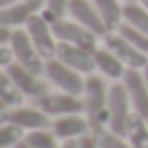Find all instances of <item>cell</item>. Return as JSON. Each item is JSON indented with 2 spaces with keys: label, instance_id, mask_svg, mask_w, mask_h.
Segmentation results:
<instances>
[{
  "label": "cell",
  "instance_id": "1",
  "mask_svg": "<svg viewBox=\"0 0 148 148\" xmlns=\"http://www.w3.org/2000/svg\"><path fill=\"white\" fill-rule=\"evenodd\" d=\"M107 100H109V87L105 85L102 74H87L83 89L85 116L92 124V135L107 129Z\"/></svg>",
  "mask_w": 148,
  "mask_h": 148
},
{
  "label": "cell",
  "instance_id": "2",
  "mask_svg": "<svg viewBox=\"0 0 148 148\" xmlns=\"http://www.w3.org/2000/svg\"><path fill=\"white\" fill-rule=\"evenodd\" d=\"M133 113L135 111H133V105H131L124 83L122 81L113 83L109 87V100H107V129L118 135H126Z\"/></svg>",
  "mask_w": 148,
  "mask_h": 148
},
{
  "label": "cell",
  "instance_id": "3",
  "mask_svg": "<svg viewBox=\"0 0 148 148\" xmlns=\"http://www.w3.org/2000/svg\"><path fill=\"white\" fill-rule=\"evenodd\" d=\"M44 74H46V81L50 85H55L59 92L74 94V96H83L85 76H83V74H79L76 70H72L70 65H65L63 61H59L57 57L46 61Z\"/></svg>",
  "mask_w": 148,
  "mask_h": 148
},
{
  "label": "cell",
  "instance_id": "4",
  "mask_svg": "<svg viewBox=\"0 0 148 148\" xmlns=\"http://www.w3.org/2000/svg\"><path fill=\"white\" fill-rule=\"evenodd\" d=\"M11 48H13L15 55V63H20L22 68H26L28 72L33 74H44V68H46V59L39 55V50L35 48L33 39L28 37L26 28H15L13 37H11Z\"/></svg>",
  "mask_w": 148,
  "mask_h": 148
},
{
  "label": "cell",
  "instance_id": "5",
  "mask_svg": "<svg viewBox=\"0 0 148 148\" xmlns=\"http://www.w3.org/2000/svg\"><path fill=\"white\" fill-rule=\"evenodd\" d=\"M52 31H55V37L63 44L87 48V50H92V52H96V48H98V35L92 33L89 28H85L83 24H79L76 20L61 18V20H57V22L52 24Z\"/></svg>",
  "mask_w": 148,
  "mask_h": 148
},
{
  "label": "cell",
  "instance_id": "6",
  "mask_svg": "<svg viewBox=\"0 0 148 148\" xmlns=\"http://www.w3.org/2000/svg\"><path fill=\"white\" fill-rule=\"evenodd\" d=\"M26 33L33 39L35 48L39 50V55L44 59H55L57 57V48H59V39L55 37V31H52V24L44 20L42 13H33L31 20L26 22Z\"/></svg>",
  "mask_w": 148,
  "mask_h": 148
},
{
  "label": "cell",
  "instance_id": "7",
  "mask_svg": "<svg viewBox=\"0 0 148 148\" xmlns=\"http://www.w3.org/2000/svg\"><path fill=\"white\" fill-rule=\"evenodd\" d=\"M2 122H11L18 124L20 129H24L26 133L31 131H39V129H52V120L46 111H42L39 107H13V109H2Z\"/></svg>",
  "mask_w": 148,
  "mask_h": 148
},
{
  "label": "cell",
  "instance_id": "8",
  "mask_svg": "<svg viewBox=\"0 0 148 148\" xmlns=\"http://www.w3.org/2000/svg\"><path fill=\"white\" fill-rule=\"evenodd\" d=\"M35 105L42 111H46L50 118H61L70 113H85V102L83 96H74L65 92H50L44 98L35 100Z\"/></svg>",
  "mask_w": 148,
  "mask_h": 148
},
{
  "label": "cell",
  "instance_id": "9",
  "mask_svg": "<svg viewBox=\"0 0 148 148\" xmlns=\"http://www.w3.org/2000/svg\"><path fill=\"white\" fill-rule=\"evenodd\" d=\"M105 46L109 48V50L113 52V55H116L129 70H144L148 65V57L144 55L139 48H135L120 31L107 33V35H105Z\"/></svg>",
  "mask_w": 148,
  "mask_h": 148
},
{
  "label": "cell",
  "instance_id": "10",
  "mask_svg": "<svg viewBox=\"0 0 148 148\" xmlns=\"http://www.w3.org/2000/svg\"><path fill=\"white\" fill-rule=\"evenodd\" d=\"M2 72H5L7 76H9V79L13 81L15 85H18V89H20V92H22L26 98L39 100V98H44L46 94H50V87H48V83L39 79V74L28 72V70L22 68L20 63L9 65V68L2 70Z\"/></svg>",
  "mask_w": 148,
  "mask_h": 148
},
{
  "label": "cell",
  "instance_id": "11",
  "mask_svg": "<svg viewBox=\"0 0 148 148\" xmlns=\"http://www.w3.org/2000/svg\"><path fill=\"white\" fill-rule=\"evenodd\" d=\"M52 131L61 142H72V139H83L92 135V124H89L85 113H70L52 120Z\"/></svg>",
  "mask_w": 148,
  "mask_h": 148
},
{
  "label": "cell",
  "instance_id": "12",
  "mask_svg": "<svg viewBox=\"0 0 148 148\" xmlns=\"http://www.w3.org/2000/svg\"><path fill=\"white\" fill-rule=\"evenodd\" d=\"M57 59L63 61L65 65H70L72 70H76L79 74H94L96 70V61H94V52L81 46H72V44L59 42L57 48Z\"/></svg>",
  "mask_w": 148,
  "mask_h": 148
},
{
  "label": "cell",
  "instance_id": "13",
  "mask_svg": "<svg viewBox=\"0 0 148 148\" xmlns=\"http://www.w3.org/2000/svg\"><path fill=\"white\" fill-rule=\"evenodd\" d=\"M70 18L76 20L79 24H83L85 28H89L92 33H96L98 37L107 35V26L102 22L100 13H98L94 0H70Z\"/></svg>",
  "mask_w": 148,
  "mask_h": 148
},
{
  "label": "cell",
  "instance_id": "14",
  "mask_svg": "<svg viewBox=\"0 0 148 148\" xmlns=\"http://www.w3.org/2000/svg\"><path fill=\"white\" fill-rule=\"evenodd\" d=\"M122 83H124L126 92H129L133 111L148 118V83L144 79V72L142 70H126Z\"/></svg>",
  "mask_w": 148,
  "mask_h": 148
},
{
  "label": "cell",
  "instance_id": "15",
  "mask_svg": "<svg viewBox=\"0 0 148 148\" xmlns=\"http://www.w3.org/2000/svg\"><path fill=\"white\" fill-rule=\"evenodd\" d=\"M94 61H96V70L105 76V79L122 81V79H124V74H126V70H129L107 46L96 48V52H94Z\"/></svg>",
  "mask_w": 148,
  "mask_h": 148
},
{
  "label": "cell",
  "instance_id": "16",
  "mask_svg": "<svg viewBox=\"0 0 148 148\" xmlns=\"http://www.w3.org/2000/svg\"><path fill=\"white\" fill-rule=\"evenodd\" d=\"M94 5L107 26V33L120 31L124 24V5H120V0H94Z\"/></svg>",
  "mask_w": 148,
  "mask_h": 148
},
{
  "label": "cell",
  "instance_id": "17",
  "mask_svg": "<svg viewBox=\"0 0 148 148\" xmlns=\"http://www.w3.org/2000/svg\"><path fill=\"white\" fill-rule=\"evenodd\" d=\"M35 11L26 5V2H15L9 7H0V26H11V28H20L26 26V22L31 20V15Z\"/></svg>",
  "mask_w": 148,
  "mask_h": 148
},
{
  "label": "cell",
  "instance_id": "18",
  "mask_svg": "<svg viewBox=\"0 0 148 148\" xmlns=\"http://www.w3.org/2000/svg\"><path fill=\"white\" fill-rule=\"evenodd\" d=\"M124 137L129 139V144L133 148H148V118L133 113Z\"/></svg>",
  "mask_w": 148,
  "mask_h": 148
},
{
  "label": "cell",
  "instance_id": "19",
  "mask_svg": "<svg viewBox=\"0 0 148 148\" xmlns=\"http://www.w3.org/2000/svg\"><path fill=\"white\" fill-rule=\"evenodd\" d=\"M124 24H129V26H133L148 35V9L139 0L124 5Z\"/></svg>",
  "mask_w": 148,
  "mask_h": 148
},
{
  "label": "cell",
  "instance_id": "20",
  "mask_svg": "<svg viewBox=\"0 0 148 148\" xmlns=\"http://www.w3.org/2000/svg\"><path fill=\"white\" fill-rule=\"evenodd\" d=\"M24 94L18 89V85L2 72L0 76V102H2V109H13V107H20L24 100Z\"/></svg>",
  "mask_w": 148,
  "mask_h": 148
},
{
  "label": "cell",
  "instance_id": "21",
  "mask_svg": "<svg viewBox=\"0 0 148 148\" xmlns=\"http://www.w3.org/2000/svg\"><path fill=\"white\" fill-rule=\"evenodd\" d=\"M24 142L31 148H63V144H59L61 139L55 135L52 129H39V131H31L26 133Z\"/></svg>",
  "mask_w": 148,
  "mask_h": 148
},
{
  "label": "cell",
  "instance_id": "22",
  "mask_svg": "<svg viewBox=\"0 0 148 148\" xmlns=\"http://www.w3.org/2000/svg\"><path fill=\"white\" fill-rule=\"evenodd\" d=\"M24 139H26V131L24 129H20L18 124H11V122H2V129H0V148H15Z\"/></svg>",
  "mask_w": 148,
  "mask_h": 148
},
{
  "label": "cell",
  "instance_id": "23",
  "mask_svg": "<svg viewBox=\"0 0 148 148\" xmlns=\"http://www.w3.org/2000/svg\"><path fill=\"white\" fill-rule=\"evenodd\" d=\"M39 13L44 15V20L50 24H55L57 20L65 18L70 13V0H46V7H44Z\"/></svg>",
  "mask_w": 148,
  "mask_h": 148
},
{
  "label": "cell",
  "instance_id": "24",
  "mask_svg": "<svg viewBox=\"0 0 148 148\" xmlns=\"http://www.w3.org/2000/svg\"><path fill=\"white\" fill-rule=\"evenodd\" d=\"M94 137L98 139L100 148H133L124 135H118V133H113V131H109V129H105V131H100V133H96Z\"/></svg>",
  "mask_w": 148,
  "mask_h": 148
},
{
  "label": "cell",
  "instance_id": "25",
  "mask_svg": "<svg viewBox=\"0 0 148 148\" xmlns=\"http://www.w3.org/2000/svg\"><path fill=\"white\" fill-rule=\"evenodd\" d=\"M120 33L126 37V39H129L131 44H133L135 48H139V50L148 57V35H146V33L137 31V28L129 26V24H122V26H120Z\"/></svg>",
  "mask_w": 148,
  "mask_h": 148
},
{
  "label": "cell",
  "instance_id": "26",
  "mask_svg": "<svg viewBox=\"0 0 148 148\" xmlns=\"http://www.w3.org/2000/svg\"><path fill=\"white\" fill-rule=\"evenodd\" d=\"M15 63V55H13V48L11 46H0V68L7 70L9 65Z\"/></svg>",
  "mask_w": 148,
  "mask_h": 148
},
{
  "label": "cell",
  "instance_id": "27",
  "mask_svg": "<svg viewBox=\"0 0 148 148\" xmlns=\"http://www.w3.org/2000/svg\"><path fill=\"white\" fill-rule=\"evenodd\" d=\"M13 31H15V28H11V26H0V46H9V44H11Z\"/></svg>",
  "mask_w": 148,
  "mask_h": 148
},
{
  "label": "cell",
  "instance_id": "28",
  "mask_svg": "<svg viewBox=\"0 0 148 148\" xmlns=\"http://www.w3.org/2000/svg\"><path fill=\"white\" fill-rule=\"evenodd\" d=\"M79 142H81V148H100V144H98V139L94 135H87V137L79 139Z\"/></svg>",
  "mask_w": 148,
  "mask_h": 148
},
{
  "label": "cell",
  "instance_id": "29",
  "mask_svg": "<svg viewBox=\"0 0 148 148\" xmlns=\"http://www.w3.org/2000/svg\"><path fill=\"white\" fill-rule=\"evenodd\" d=\"M24 2H26V5L31 7V9L35 11V13H39V11H42L44 7H46V0H24Z\"/></svg>",
  "mask_w": 148,
  "mask_h": 148
},
{
  "label": "cell",
  "instance_id": "30",
  "mask_svg": "<svg viewBox=\"0 0 148 148\" xmlns=\"http://www.w3.org/2000/svg\"><path fill=\"white\" fill-rule=\"evenodd\" d=\"M63 148H81V142L72 139V142H63Z\"/></svg>",
  "mask_w": 148,
  "mask_h": 148
},
{
  "label": "cell",
  "instance_id": "31",
  "mask_svg": "<svg viewBox=\"0 0 148 148\" xmlns=\"http://www.w3.org/2000/svg\"><path fill=\"white\" fill-rule=\"evenodd\" d=\"M15 2H22V0H0V7H9V5H15Z\"/></svg>",
  "mask_w": 148,
  "mask_h": 148
},
{
  "label": "cell",
  "instance_id": "32",
  "mask_svg": "<svg viewBox=\"0 0 148 148\" xmlns=\"http://www.w3.org/2000/svg\"><path fill=\"white\" fill-rule=\"evenodd\" d=\"M15 148H31V146H28L26 142H20V144H18V146H15Z\"/></svg>",
  "mask_w": 148,
  "mask_h": 148
},
{
  "label": "cell",
  "instance_id": "33",
  "mask_svg": "<svg viewBox=\"0 0 148 148\" xmlns=\"http://www.w3.org/2000/svg\"><path fill=\"white\" fill-rule=\"evenodd\" d=\"M142 72H144V79H146V83H148V65H146V68L142 70Z\"/></svg>",
  "mask_w": 148,
  "mask_h": 148
},
{
  "label": "cell",
  "instance_id": "34",
  "mask_svg": "<svg viewBox=\"0 0 148 148\" xmlns=\"http://www.w3.org/2000/svg\"><path fill=\"white\" fill-rule=\"evenodd\" d=\"M139 2H142V5L146 7V9H148V0H139Z\"/></svg>",
  "mask_w": 148,
  "mask_h": 148
},
{
  "label": "cell",
  "instance_id": "35",
  "mask_svg": "<svg viewBox=\"0 0 148 148\" xmlns=\"http://www.w3.org/2000/svg\"><path fill=\"white\" fill-rule=\"evenodd\" d=\"M126 2H135V0H126Z\"/></svg>",
  "mask_w": 148,
  "mask_h": 148
}]
</instances>
